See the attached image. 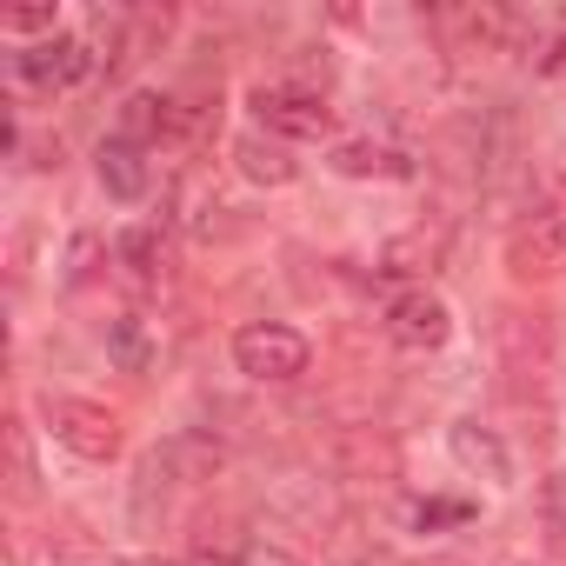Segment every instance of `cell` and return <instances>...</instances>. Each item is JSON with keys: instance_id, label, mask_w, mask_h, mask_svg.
I'll list each match as a JSON object with an SVG mask.
<instances>
[{"instance_id": "3957f363", "label": "cell", "mask_w": 566, "mask_h": 566, "mask_svg": "<svg viewBox=\"0 0 566 566\" xmlns=\"http://www.w3.org/2000/svg\"><path fill=\"white\" fill-rule=\"evenodd\" d=\"M253 114L266 134L280 140H327L334 134V107L314 94V87H260L253 94Z\"/></svg>"}, {"instance_id": "ba28073f", "label": "cell", "mask_w": 566, "mask_h": 566, "mask_svg": "<svg viewBox=\"0 0 566 566\" xmlns=\"http://www.w3.org/2000/svg\"><path fill=\"white\" fill-rule=\"evenodd\" d=\"M334 174H347V180H407L413 160L400 147H387V140H340L334 147Z\"/></svg>"}, {"instance_id": "5b68a950", "label": "cell", "mask_w": 566, "mask_h": 566, "mask_svg": "<svg viewBox=\"0 0 566 566\" xmlns=\"http://www.w3.org/2000/svg\"><path fill=\"white\" fill-rule=\"evenodd\" d=\"M87 67H94V48L81 34H54V41H34L28 54H14V74L41 94H61L74 81H87Z\"/></svg>"}, {"instance_id": "2e32d148", "label": "cell", "mask_w": 566, "mask_h": 566, "mask_svg": "<svg viewBox=\"0 0 566 566\" xmlns=\"http://www.w3.org/2000/svg\"><path fill=\"white\" fill-rule=\"evenodd\" d=\"M0 28H8V34H48L54 41V8H8Z\"/></svg>"}, {"instance_id": "6da1fadb", "label": "cell", "mask_w": 566, "mask_h": 566, "mask_svg": "<svg viewBox=\"0 0 566 566\" xmlns=\"http://www.w3.org/2000/svg\"><path fill=\"white\" fill-rule=\"evenodd\" d=\"M506 266H513V280H559L566 273V200L533 207L506 233Z\"/></svg>"}, {"instance_id": "52a82bcc", "label": "cell", "mask_w": 566, "mask_h": 566, "mask_svg": "<svg viewBox=\"0 0 566 566\" xmlns=\"http://www.w3.org/2000/svg\"><path fill=\"white\" fill-rule=\"evenodd\" d=\"M447 453H453L467 473L493 480V486L513 480V453H506V440H500L493 427H480V420H453V427H447Z\"/></svg>"}, {"instance_id": "ac0fdd59", "label": "cell", "mask_w": 566, "mask_h": 566, "mask_svg": "<svg viewBox=\"0 0 566 566\" xmlns=\"http://www.w3.org/2000/svg\"><path fill=\"white\" fill-rule=\"evenodd\" d=\"M240 566H301V559L280 546H240Z\"/></svg>"}, {"instance_id": "8fae6325", "label": "cell", "mask_w": 566, "mask_h": 566, "mask_svg": "<svg viewBox=\"0 0 566 566\" xmlns=\"http://www.w3.org/2000/svg\"><path fill=\"white\" fill-rule=\"evenodd\" d=\"M154 354H160V347H154V334H147L140 321H114V327H107V360H114L120 374H147Z\"/></svg>"}, {"instance_id": "8992f818", "label": "cell", "mask_w": 566, "mask_h": 566, "mask_svg": "<svg viewBox=\"0 0 566 566\" xmlns=\"http://www.w3.org/2000/svg\"><path fill=\"white\" fill-rule=\"evenodd\" d=\"M447 334H453V314H447V301L427 294V287H413V294H400V301L387 307V340L407 347V354H440Z\"/></svg>"}, {"instance_id": "9c48e42d", "label": "cell", "mask_w": 566, "mask_h": 566, "mask_svg": "<svg viewBox=\"0 0 566 566\" xmlns=\"http://www.w3.org/2000/svg\"><path fill=\"white\" fill-rule=\"evenodd\" d=\"M94 167H101V187L114 193V200H140L147 193V154L134 147V140H101V154H94Z\"/></svg>"}, {"instance_id": "7a4b0ae2", "label": "cell", "mask_w": 566, "mask_h": 566, "mask_svg": "<svg viewBox=\"0 0 566 566\" xmlns=\"http://www.w3.org/2000/svg\"><path fill=\"white\" fill-rule=\"evenodd\" d=\"M233 367L247 380H301L307 374V340L280 321H253L233 334Z\"/></svg>"}, {"instance_id": "9a60e30c", "label": "cell", "mask_w": 566, "mask_h": 566, "mask_svg": "<svg viewBox=\"0 0 566 566\" xmlns=\"http://www.w3.org/2000/svg\"><path fill=\"white\" fill-rule=\"evenodd\" d=\"M467 520H473L467 500H420V506H413V526H420V533H433V526H467Z\"/></svg>"}, {"instance_id": "e0dca14e", "label": "cell", "mask_w": 566, "mask_h": 566, "mask_svg": "<svg viewBox=\"0 0 566 566\" xmlns=\"http://www.w3.org/2000/svg\"><path fill=\"white\" fill-rule=\"evenodd\" d=\"M539 513H546L553 539H566V473H553V480H546V493H539Z\"/></svg>"}, {"instance_id": "5bb4252c", "label": "cell", "mask_w": 566, "mask_h": 566, "mask_svg": "<svg viewBox=\"0 0 566 566\" xmlns=\"http://www.w3.org/2000/svg\"><path fill=\"white\" fill-rule=\"evenodd\" d=\"M120 260L134 266V280H154V260H160V233H154V227H134V233L120 240Z\"/></svg>"}, {"instance_id": "30bf717a", "label": "cell", "mask_w": 566, "mask_h": 566, "mask_svg": "<svg viewBox=\"0 0 566 566\" xmlns=\"http://www.w3.org/2000/svg\"><path fill=\"white\" fill-rule=\"evenodd\" d=\"M233 160H240V174L247 180H260V187H287L301 167H294V154L280 147V140H266V134H247L240 147H233Z\"/></svg>"}, {"instance_id": "277c9868", "label": "cell", "mask_w": 566, "mask_h": 566, "mask_svg": "<svg viewBox=\"0 0 566 566\" xmlns=\"http://www.w3.org/2000/svg\"><path fill=\"white\" fill-rule=\"evenodd\" d=\"M48 427L81 460H114L120 453V420L107 407H94V400H48Z\"/></svg>"}, {"instance_id": "d6986e66", "label": "cell", "mask_w": 566, "mask_h": 566, "mask_svg": "<svg viewBox=\"0 0 566 566\" xmlns=\"http://www.w3.org/2000/svg\"><path fill=\"white\" fill-rule=\"evenodd\" d=\"M193 566H240V546H200Z\"/></svg>"}, {"instance_id": "7c38bea8", "label": "cell", "mask_w": 566, "mask_h": 566, "mask_svg": "<svg viewBox=\"0 0 566 566\" xmlns=\"http://www.w3.org/2000/svg\"><path fill=\"white\" fill-rule=\"evenodd\" d=\"M167 127V101L160 94H127V107H120V140H154Z\"/></svg>"}, {"instance_id": "4fadbf2b", "label": "cell", "mask_w": 566, "mask_h": 566, "mask_svg": "<svg viewBox=\"0 0 566 566\" xmlns=\"http://www.w3.org/2000/svg\"><path fill=\"white\" fill-rule=\"evenodd\" d=\"M533 67H539L546 81H566V14H553V21L539 28V41H533Z\"/></svg>"}]
</instances>
